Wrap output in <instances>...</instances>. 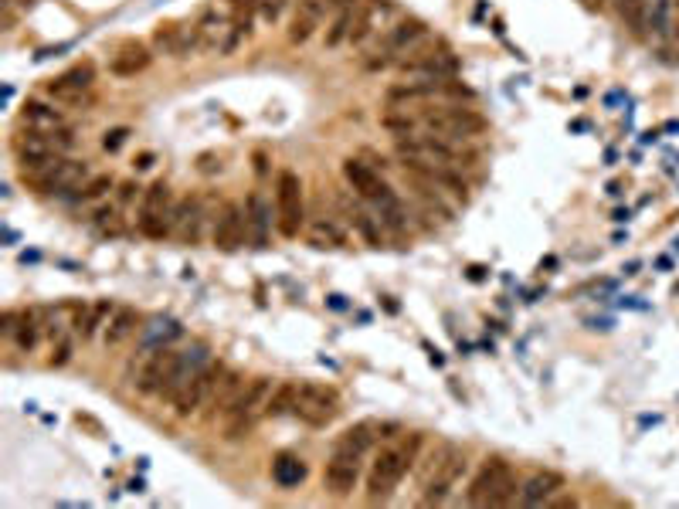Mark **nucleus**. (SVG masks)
Masks as SVG:
<instances>
[{
    "mask_svg": "<svg viewBox=\"0 0 679 509\" xmlns=\"http://www.w3.org/2000/svg\"><path fill=\"white\" fill-rule=\"evenodd\" d=\"M418 452H421V435H411L405 442L381 448L371 462V472H367V499H371V503L388 499L394 489L401 486V479L411 472V465L418 462Z\"/></svg>",
    "mask_w": 679,
    "mask_h": 509,
    "instance_id": "1",
    "label": "nucleus"
},
{
    "mask_svg": "<svg viewBox=\"0 0 679 509\" xmlns=\"http://www.w3.org/2000/svg\"><path fill=\"white\" fill-rule=\"evenodd\" d=\"M275 384L269 377H252L242 394L235 398V404L225 411V438L228 442H238V438L252 435L259 428V421L269 418V401H272Z\"/></svg>",
    "mask_w": 679,
    "mask_h": 509,
    "instance_id": "2",
    "label": "nucleus"
},
{
    "mask_svg": "<svg viewBox=\"0 0 679 509\" xmlns=\"http://www.w3.org/2000/svg\"><path fill=\"white\" fill-rule=\"evenodd\" d=\"M394 153H398V160L405 163L408 170H415V174H455L462 163L459 153L432 133L428 136L411 133L408 140L401 136L398 146H394Z\"/></svg>",
    "mask_w": 679,
    "mask_h": 509,
    "instance_id": "3",
    "label": "nucleus"
},
{
    "mask_svg": "<svg viewBox=\"0 0 679 509\" xmlns=\"http://www.w3.org/2000/svg\"><path fill=\"white\" fill-rule=\"evenodd\" d=\"M520 493L517 486V472L506 459H486L483 469L476 472V479L469 482L466 489V503L469 506H506L513 503Z\"/></svg>",
    "mask_w": 679,
    "mask_h": 509,
    "instance_id": "4",
    "label": "nucleus"
},
{
    "mask_svg": "<svg viewBox=\"0 0 679 509\" xmlns=\"http://www.w3.org/2000/svg\"><path fill=\"white\" fill-rule=\"evenodd\" d=\"M174 221H177V197L170 191L167 180H153L143 191L140 214H136V228L140 235L160 241V238H174Z\"/></svg>",
    "mask_w": 679,
    "mask_h": 509,
    "instance_id": "5",
    "label": "nucleus"
},
{
    "mask_svg": "<svg viewBox=\"0 0 679 509\" xmlns=\"http://www.w3.org/2000/svg\"><path fill=\"white\" fill-rule=\"evenodd\" d=\"M466 472V455L455 445H438L432 455L425 459L421 469V489H425V503H442L445 496L455 489V482Z\"/></svg>",
    "mask_w": 679,
    "mask_h": 509,
    "instance_id": "6",
    "label": "nucleus"
},
{
    "mask_svg": "<svg viewBox=\"0 0 679 509\" xmlns=\"http://www.w3.org/2000/svg\"><path fill=\"white\" fill-rule=\"evenodd\" d=\"M398 68L401 75L418 82H449L459 75V58H455V51L449 45L428 38L425 45H418L408 58H401Z\"/></svg>",
    "mask_w": 679,
    "mask_h": 509,
    "instance_id": "7",
    "label": "nucleus"
},
{
    "mask_svg": "<svg viewBox=\"0 0 679 509\" xmlns=\"http://www.w3.org/2000/svg\"><path fill=\"white\" fill-rule=\"evenodd\" d=\"M177 367H180V350H170V347L143 350L140 364H136V374H133V387L143 394H160V398H167L170 387H174Z\"/></svg>",
    "mask_w": 679,
    "mask_h": 509,
    "instance_id": "8",
    "label": "nucleus"
},
{
    "mask_svg": "<svg viewBox=\"0 0 679 509\" xmlns=\"http://www.w3.org/2000/svg\"><path fill=\"white\" fill-rule=\"evenodd\" d=\"M275 228L282 238H296L306 228V204H303V180L296 170H282L275 177Z\"/></svg>",
    "mask_w": 679,
    "mask_h": 509,
    "instance_id": "9",
    "label": "nucleus"
},
{
    "mask_svg": "<svg viewBox=\"0 0 679 509\" xmlns=\"http://www.w3.org/2000/svg\"><path fill=\"white\" fill-rule=\"evenodd\" d=\"M194 34H197V48L214 51V55H231V51L245 41V34L238 31V24H235L231 4H228V11H218V4H214L211 11H204L197 17Z\"/></svg>",
    "mask_w": 679,
    "mask_h": 509,
    "instance_id": "10",
    "label": "nucleus"
},
{
    "mask_svg": "<svg viewBox=\"0 0 679 509\" xmlns=\"http://www.w3.org/2000/svg\"><path fill=\"white\" fill-rule=\"evenodd\" d=\"M24 177H28L41 194H68V191H82V184L92 177V170L85 160L55 157V160L41 163V167L28 170Z\"/></svg>",
    "mask_w": 679,
    "mask_h": 509,
    "instance_id": "11",
    "label": "nucleus"
},
{
    "mask_svg": "<svg viewBox=\"0 0 679 509\" xmlns=\"http://www.w3.org/2000/svg\"><path fill=\"white\" fill-rule=\"evenodd\" d=\"M292 418H299L309 428H326L340 418V394L326 384L303 381L292 404Z\"/></svg>",
    "mask_w": 679,
    "mask_h": 509,
    "instance_id": "12",
    "label": "nucleus"
},
{
    "mask_svg": "<svg viewBox=\"0 0 679 509\" xmlns=\"http://www.w3.org/2000/svg\"><path fill=\"white\" fill-rule=\"evenodd\" d=\"M421 126L445 143H462V140H472V136L483 133L486 119L462 106H442L435 112H425V116H421Z\"/></svg>",
    "mask_w": 679,
    "mask_h": 509,
    "instance_id": "13",
    "label": "nucleus"
},
{
    "mask_svg": "<svg viewBox=\"0 0 679 509\" xmlns=\"http://www.w3.org/2000/svg\"><path fill=\"white\" fill-rule=\"evenodd\" d=\"M428 38H432V31H428V24L421 21V17H401V21H394L391 31L381 38V58H374L371 68L401 62V58H408L418 45H425Z\"/></svg>",
    "mask_w": 679,
    "mask_h": 509,
    "instance_id": "14",
    "label": "nucleus"
},
{
    "mask_svg": "<svg viewBox=\"0 0 679 509\" xmlns=\"http://www.w3.org/2000/svg\"><path fill=\"white\" fill-rule=\"evenodd\" d=\"M394 17H398L394 0H360L354 14V28H350V45L367 48L371 41L384 38V34L391 31Z\"/></svg>",
    "mask_w": 679,
    "mask_h": 509,
    "instance_id": "15",
    "label": "nucleus"
},
{
    "mask_svg": "<svg viewBox=\"0 0 679 509\" xmlns=\"http://www.w3.org/2000/svg\"><path fill=\"white\" fill-rule=\"evenodd\" d=\"M343 177H347L350 191H354V194L360 197V201L371 204V207H381L384 201L398 197L388 184H384V177L377 174L371 163H364V160H354V157L343 160Z\"/></svg>",
    "mask_w": 679,
    "mask_h": 509,
    "instance_id": "16",
    "label": "nucleus"
},
{
    "mask_svg": "<svg viewBox=\"0 0 679 509\" xmlns=\"http://www.w3.org/2000/svg\"><path fill=\"white\" fill-rule=\"evenodd\" d=\"M248 238V221H245V207L238 201H228L221 204L218 218H214V228H211V241L218 252L225 255H235L238 248L245 245Z\"/></svg>",
    "mask_w": 679,
    "mask_h": 509,
    "instance_id": "17",
    "label": "nucleus"
},
{
    "mask_svg": "<svg viewBox=\"0 0 679 509\" xmlns=\"http://www.w3.org/2000/svg\"><path fill=\"white\" fill-rule=\"evenodd\" d=\"M360 472H364V455H354V452H347V448H333L330 462H326V469H323L326 493L350 496L360 482Z\"/></svg>",
    "mask_w": 679,
    "mask_h": 509,
    "instance_id": "18",
    "label": "nucleus"
},
{
    "mask_svg": "<svg viewBox=\"0 0 679 509\" xmlns=\"http://www.w3.org/2000/svg\"><path fill=\"white\" fill-rule=\"evenodd\" d=\"M221 370H225V367L208 360V364L197 370L191 381H184V387H180L174 398H170V404H174V411L180 414V418H187V414H194L201 404H208L214 384H218V377H221Z\"/></svg>",
    "mask_w": 679,
    "mask_h": 509,
    "instance_id": "19",
    "label": "nucleus"
},
{
    "mask_svg": "<svg viewBox=\"0 0 679 509\" xmlns=\"http://www.w3.org/2000/svg\"><path fill=\"white\" fill-rule=\"evenodd\" d=\"M92 82H96V65L92 62H82L75 68H68L58 79L48 82V96L55 102H79L85 92L92 89Z\"/></svg>",
    "mask_w": 679,
    "mask_h": 509,
    "instance_id": "20",
    "label": "nucleus"
},
{
    "mask_svg": "<svg viewBox=\"0 0 679 509\" xmlns=\"http://www.w3.org/2000/svg\"><path fill=\"white\" fill-rule=\"evenodd\" d=\"M564 489V476L554 469H537L530 472L527 479H523L520 493H517V503L520 506H544V503H554V496Z\"/></svg>",
    "mask_w": 679,
    "mask_h": 509,
    "instance_id": "21",
    "label": "nucleus"
},
{
    "mask_svg": "<svg viewBox=\"0 0 679 509\" xmlns=\"http://www.w3.org/2000/svg\"><path fill=\"white\" fill-rule=\"evenodd\" d=\"M204 221H208V214H204V201L194 194L180 197L177 201V221H174V238L184 241V245H197L201 241V231H204Z\"/></svg>",
    "mask_w": 679,
    "mask_h": 509,
    "instance_id": "22",
    "label": "nucleus"
},
{
    "mask_svg": "<svg viewBox=\"0 0 679 509\" xmlns=\"http://www.w3.org/2000/svg\"><path fill=\"white\" fill-rule=\"evenodd\" d=\"M150 62L153 55L143 41H123V45L113 51V58H109V72L119 75V79H133V75L146 72Z\"/></svg>",
    "mask_w": 679,
    "mask_h": 509,
    "instance_id": "23",
    "label": "nucleus"
},
{
    "mask_svg": "<svg viewBox=\"0 0 679 509\" xmlns=\"http://www.w3.org/2000/svg\"><path fill=\"white\" fill-rule=\"evenodd\" d=\"M245 221H248V238H252L255 248H265L269 245V235H272V207L265 201L262 191H252L245 201Z\"/></svg>",
    "mask_w": 679,
    "mask_h": 509,
    "instance_id": "24",
    "label": "nucleus"
},
{
    "mask_svg": "<svg viewBox=\"0 0 679 509\" xmlns=\"http://www.w3.org/2000/svg\"><path fill=\"white\" fill-rule=\"evenodd\" d=\"M153 45H157L163 55L184 58L187 51L197 48V34H194V28H187V24L167 21V24H160V28L153 31Z\"/></svg>",
    "mask_w": 679,
    "mask_h": 509,
    "instance_id": "25",
    "label": "nucleus"
},
{
    "mask_svg": "<svg viewBox=\"0 0 679 509\" xmlns=\"http://www.w3.org/2000/svg\"><path fill=\"white\" fill-rule=\"evenodd\" d=\"M21 123H24V129H34V133L55 136V133H62V129H65V116L55 106H45V102L28 99V102H24V109H21Z\"/></svg>",
    "mask_w": 679,
    "mask_h": 509,
    "instance_id": "26",
    "label": "nucleus"
},
{
    "mask_svg": "<svg viewBox=\"0 0 679 509\" xmlns=\"http://www.w3.org/2000/svg\"><path fill=\"white\" fill-rule=\"evenodd\" d=\"M323 21V0H299L296 14L289 21V41L292 45H306Z\"/></svg>",
    "mask_w": 679,
    "mask_h": 509,
    "instance_id": "27",
    "label": "nucleus"
},
{
    "mask_svg": "<svg viewBox=\"0 0 679 509\" xmlns=\"http://www.w3.org/2000/svg\"><path fill=\"white\" fill-rule=\"evenodd\" d=\"M343 211H347L354 231L367 241V245H371V248L384 245V224H381V218H377V211H367V207L357 204V201H343Z\"/></svg>",
    "mask_w": 679,
    "mask_h": 509,
    "instance_id": "28",
    "label": "nucleus"
},
{
    "mask_svg": "<svg viewBox=\"0 0 679 509\" xmlns=\"http://www.w3.org/2000/svg\"><path fill=\"white\" fill-rule=\"evenodd\" d=\"M309 476V465L299 459V455H292V452H279L272 459V482L279 489H296V486H303Z\"/></svg>",
    "mask_w": 679,
    "mask_h": 509,
    "instance_id": "29",
    "label": "nucleus"
},
{
    "mask_svg": "<svg viewBox=\"0 0 679 509\" xmlns=\"http://www.w3.org/2000/svg\"><path fill=\"white\" fill-rule=\"evenodd\" d=\"M248 381L242 374H238V370H221V377H218V384H214V391H211V398H208V404H211V414H221V418H225V411L231 408V404H235V398L238 394H242V387H245Z\"/></svg>",
    "mask_w": 679,
    "mask_h": 509,
    "instance_id": "30",
    "label": "nucleus"
},
{
    "mask_svg": "<svg viewBox=\"0 0 679 509\" xmlns=\"http://www.w3.org/2000/svg\"><path fill=\"white\" fill-rule=\"evenodd\" d=\"M381 431H384V425H377V421H360V425L343 431L333 448H347V452H354V455H367L377 445Z\"/></svg>",
    "mask_w": 679,
    "mask_h": 509,
    "instance_id": "31",
    "label": "nucleus"
},
{
    "mask_svg": "<svg viewBox=\"0 0 679 509\" xmlns=\"http://www.w3.org/2000/svg\"><path fill=\"white\" fill-rule=\"evenodd\" d=\"M306 241L313 248H347V231L333 218H313L306 224Z\"/></svg>",
    "mask_w": 679,
    "mask_h": 509,
    "instance_id": "32",
    "label": "nucleus"
},
{
    "mask_svg": "<svg viewBox=\"0 0 679 509\" xmlns=\"http://www.w3.org/2000/svg\"><path fill=\"white\" fill-rule=\"evenodd\" d=\"M136 326H140V313H136L133 306L113 309V316H109V326H106V347L109 350L123 347V343L136 333Z\"/></svg>",
    "mask_w": 679,
    "mask_h": 509,
    "instance_id": "33",
    "label": "nucleus"
},
{
    "mask_svg": "<svg viewBox=\"0 0 679 509\" xmlns=\"http://www.w3.org/2000/svg\"><path fill=\"white\" fill-rule=\"evenodd\" d=\"M618 21L629 28L635 38H646V14H649V0H612Z\"/></svg>",
    "mask_w": 679,
    "mask_h": 509,
    "instance_id": "34",
    "label": "nucleus"
},
{
    "mask_svg": "<svg viewBox=\"0 0 679 509\" xmlns=\"http://www.w3.org/2000/svg\"><path fill=\"white\" fill-rule=\"evenodd\" d=\"M673 0H649V14H646V34H652L656 41H666L673 34Z\"/></svg>",
    "mask_w": 679,
    "mask_h": 509,
    "instance_id": "35",
    "label": "nucleus"
},
{
    "mask_svg": "<svg viewBox=\"0 0 679 509\" xmlns=\"http://www.w3.org/2000/svg\"><path fill=\"white\" fill-rule=\"evenodd\" d=\"M41 330H45V326H41V316L38 313H28V309H24V313H17V323H14V333L11 336H14V343L24 353H31L34 347H38Z\"/></svg>",
    "mask_w": 679,
    "mask_h": 509,
    "instance_id": "36",
    "label": "nucleus"
},
{
    "mask_svg": "<svg viewBox=\"0 0 679 509\" xmlns=\"http://www.w3.org/2000/svg\"><path fill=\"white\" fill-rule=\"evenodd\" d=\"M296 391H299V381H282L279 387H275L272 401H269V418H282V414H292V404H296Z\"/></svg>",
    "mask_w": 679,
    "mask_h": 509,
    "instance_id": "37",
    "label": "nucleus"
},
{
    "mask_svg": "<svg viewBox=\"0 0 679 509\" xmlns=\"http://www.w3.org/2000/svg\"><path fill=\"white\" fill-rule=\"evenodd\" d=\"M96 228L102 231V235H109V238L123 235L126 221H123V214H119V207H99V211H96Z\"/></svg>",
    "mask_w": 679,
    "mask_h": 509,
    "instance_id": "38",
    "label": "nucleus"
},
{
    "mask_svg": "<svg viewBox=\"0 0 679 509\" xmlns=\"http://www.w3.org/2000/svg\"><path fill=\"white\" fill-rule=\"evenodd\" d=\"M113 187H116V180H113V177H109V174H99V177H89V180H85L82 191H79V197H82V201H99V197L106 194V191H113Z\"/></svg>",
    "mask_w": 679,
    "mask_h": 509,
    "instance_id": "39",
    "label": "nucleus"
},
{
    "mask_svg": "<svg viewBox=\"0 0 679 509\" xmlns=\"http://www.w3.org/2000/svg\"><path fill=\"white\" fill-rule=\"evenodd\" d=\"M289 0H255V14H259V21L265 24H275L282 14H286Z\"/></svg>",
    "mask_w": 679,
    "mask_h": 509,
    "instance_id": "40",
    "label": "nucleus"
},
{
    "mask_svg": "<svg viewBox=\"0 0 679 509\" xmlns=\"http://www.w3.org/2000/svg\"><path fill=\"white\" fill-rule=\"evenodd\" d=\"M126 140H130V129L116 126V129H109V133L102 136V150H106V153H119L126 146Z\"/></svg>",
    "mask_w": 679,
    "mask_h": 509,
    "instance_id": "41",
    "label": "nucleus"
},
{
    "mask_svg": "<svg viewBox=\"0 0 679 509\" xmlns=\"http://www.w3.org/2000/svg\"><path fill=\"white\" fill-rule=\"evenodd\" d=\"M68 360H72V340H58V343H51V357H48V364L51 367H65Z\"/></svg>",
    "mask_w": 679,
    "mask_h": 509,
    "instance_id": "42",
    "label": "nucleus"
},
{
    "mask_svg": "<svg viewBox=\"0 0 679 509\" xmlns=\"http://www.w3.org/2000/svg\"><path fill=\"white\" fill-rule=\"evenodd\" d=\"M136 194H140V187H136V184H123V187H119V204L136 201Z\"/></svg>",
    "mask_w": 679,
    "mask_h": 509,
    "instance_id": "43",
    "label": "nucleus"
},
{
    "mask_svg": "<svg viewBox=\"0 0 679 509\" xmlns=\"http://www.w3.org/2000/svg\"><path fill=\"white\" fill-rule=\"evenodd\" d=\"M146 167H153V153H140V157H136V170H146Z\"/></svg>",
    "mask_w": 679,
    "mask_h": 509,
    "instance_id": "44",
    "label": "nucleus"
},
{
    "mask_svg": "<svg viewBox=\"0 0 679 509\" xmlns=\"http://www.w3.org/2000/svg\"><path fill=\"white\" fill-rule=\"evenodd\" d=\"M673 28L679 31V0H673Z\"/></svg>",
    "mask_w": 679,
    "mask_h": 509,
    "instance_id": "45",
    "label": "nucleus"
},
{
    "mask_svg": "<svg viewBox=\"0 0 679 509\" xmlns=\"http://www.w3.org/2000/svg\"><path fill=\"white\" fill-rule=\"evenodd\" d=\"M14 4H21V7H28V4H31V0H14Z\"/></svg>",
    "mask_w": 679,
    "mask_h": 509,
    "instance_id": "46",
    "label": "nucleus"
}]
</instances>
